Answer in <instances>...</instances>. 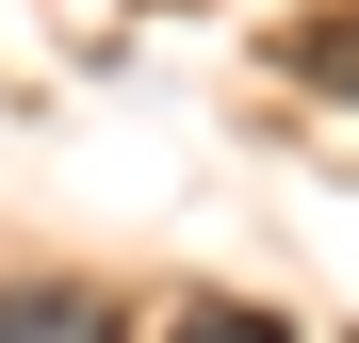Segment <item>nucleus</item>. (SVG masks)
<instances>
[{"mask_svg":"<svg viewBox=\"0 0 359 343\" xmlns=\"http://www.w3.org/2000/svg\"><path fill=\"white\" fill-rule=\"evenodd\" d=\"M163 343H294V327H278V311H245V295H180V311H163Z\"/></svg>","mask_w":359,"mask_h":343,"instance_id":"1","label":"nucleus"},{"mask_svg":"<svg viewBox=\"0 0 359 343\" xmlns=\"http://www.w3.org/2000/svg\"><path fill=\"white\" fill-rule=\"evenodd\" d=\"M0 343H98L82 295H0Z\"/></svg>","mask_w":359,"mask_h":343,"instance_id":"2","label":"nucleus"},{"mask_svg":"<svg viewBox=\"0 0 359 343\" xmlns=\"http://www.w3.org/2000/svg\"><path fill=\"white\" fill-rule=\"evenodd\" d=\"M311 82H359V17H343V33H311Z\"/></svg>","mask_w":359,"mask_h":343,"instance_id":"3","label":"nucleus"}]
</instances>
